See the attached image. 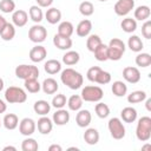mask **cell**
<instances>
[{
    "mask_svg": "<svg viewBox=\"0 0 151 151\" xmlns=\"http://www.w3.org/2000/svg\"><path fill=\"white\" fill-rule=\"evenodd\" d=\"M60 80L64 85H66L71 90L80 88L84 83V78H83L81 73H79L78 71H76L73 68H65L61 72Z\"/></svg>",
    "mask_w": 151,
    "mask_h": 151,
    "instance_id": "cell-1",
    "label": "cell"
},
{
    "mask_svg": "<svg viewBox=\"0 0 151 151\" xmlns=\"http://www.w3.org/2000/svg\"><path fill=\"white\" fill-rule=\"evenodd\" d=\"M125 44L123 40L118 39V38H113L110 40L109 45H107V55L110 60L117 61L120 60V58L123 57V54L125 53Z\"/></svg>",
    "mask_w": 151,
    "mask_h": 151,
    "instance_id": "cell-2",
    "label": "cell"
},
{
    "mask_svg": "<svg viewBox=\"0 0 151 151\" xmlns=\"http://www.w3.org/2000/svg\"><path fill=\"white\" fill-rule=\"evenodd\" d=\"M136 136L140 142H147L151 137V118L147 116L142 117L136 127Z\"/></svg>",
    "mask_w": 151,
    "mask_h": 151,
    "instance_id": "cell-3",
    "label": "cell"
},
{
    "mask_svg": "<svg viewBox=\"0 0 151 151\" xmlns=\"http://www.w3.org/2000/svg\"><path fill=\"white\" fill-rule=\"evenodd\" d=\"M5 99L9 104H21L27 100L26 92L17 86H9L5 91Z\"/></svg>",
    "mask_w": 151,
    "mask_h": 151,
    "instance_id": "cell-4",
    "label": "cell"
},
{
    "mask_svg": "<svg viewBox=\"0 0 151 151\" xmlns=\"http://www.w3.org/2000/svg\"><path fill=\"white\" fill-rule=\"evenodd\" d=\"M83 100L85 101H90V103H96V101H100L104 97V92L99 86H85L81 90V96Z\"/></svg>",
    "mask_w": 151,
    "mask_h": 151,
    "instance_id": "cell-5",
    "label": "cell"
},
{
    "mask_svg": "<svg viewBox=\"0 0 151 151\" xmlns=\"http://www.w3.org/2000/svg\"><path fill=\"white\" fill-rule=\"evenodd\" d=\"M15 76L19 79H31V78H37L39 77V68L34 65H19L15 67Z\"/></svg>",
    "mask_w": 151,
    "mask_h": 151,
    "instance_id": "cell-6",
    "label": "cell"
},
{
    "mask_svg": "<svg viewBox=\"0 0 151 151\" xmlns=\"http://www.w3.org/2000/svg\"><path fill=\"white\" fill-rule=\"evenodd\" d=\"M107 127H109V131H110L112 138L119 140L125 137V126L123 125V123L119 118H116V117L111 118L107 123Z\"/></svg>",
    "mask_w": 151,
    "mask_h": 151,
    "instance_id": "cell-7",
    "label": "cell"
},
{
    "mask_svg": "<svg viewBox=\"0 0 151 151\" xmlns=\"http://www.w3.org/2000/svg\"><path fill=\"white\" fill-rule=\"evenodd\" d=\"M28 38L32 42H35V44L42 42L47 38V29L41 25H38V24L33 25L28 29Z\"/></svg>",
    "mask_w": 151,
    "mask_h": 151,
    "instance_id": "cell-8",
    "label": "cell"
},
{
    "mask_svg": "<svg viewBox=\"0 0 151 151\" xmlns=\"http://www.w3.org/2000/svg\"><path fill=\"white\" fill-rule=\"evenodd\" d=\"M134 7V0H118L114 4V13L119 17L129 14Z\"/></svg>",
    "mask_w": 151,
    "mask_h": 151,
    "instance_id": "cell-9",
    "label": "cell"
},
{
    "mask_svg": "<svg viewBox=\"0 0 151 151\" xmlns=\"http://www.w3.org/2000/svg\"><path fill=\"white\" fill-rule=\"evenodd\" d=\"M35 129H37V124L32 118H24L19 123V132L22 136L29 137L31 134L34 133Z\"/></svg>",
    "mask_w": 151,
    "mask_h": 151,
    "instance_id": "cell-10",
    "label": "cell"
},
{
    "mask_svg": "<svg viewBox=\"0 0 151 151\" xmlns=\"http://www.w3.org/2000/svg\"><path fill=\"white\" fill-rule=\"evenodd\" d=\"M123 78L130 84H137L140 80V72L137 67L127 66L123 70Z\"/></svg>",
    "mask_w": 151,
    "mask_h": 151,
    "instance_id": "cell-11",
    "label": "cell"
},
{
    "mask_svg": "<svg viewBox=\"0 0 151 151\" xmlns=\"http://www.w3.org/2000/svg\"><path fill=\"white\" fill-rule=\"evenodd\" d=\"M46 55H47V51L41 45H37L33 48H31V51H29V59L33 63H40V61H42L46 58Z\"/></svg>",
    "mask_w": 151,
    "mask_h": 151,
    "instance_id": "cell-12",
    "label": "cell"
},
{
    "mask_svg": "<svg viewBox=\"0 0 151 151\" xmlns=\"http://www.w3.org/2000/svg\"><path fill=\"white\" fill-rule=\"evenodd\" d=\"M91 113L88 110H79L76 116V123L79 127H87L91 123Z\"/></svg>",
    "mask_w": 151,
    "mask_h": 151,
    "instance_id": "cell-13",
    "label": "cell"
},
{
    "mask_svg": "<svg viewBox=\"0 0 151 151\" xmlns=\"http://www.w3.org/2000/svg\"><path fill=\"white\" fill-rule=\"evenodd\" d=\"M12 21H13V25L18 27H22L28 21V14L24 9H17L12 14Z\"/></svg>",
    "mask_w": 151,
    "mask_h": 151,
    "instance_id": "cell-14",
    "label": "cell"
},
{
    "mask_svg": "<svg viewBox=\"0 0 151 151\" xmlns=\"http://www.w3.org/2000/svg\"><path fill=\"white\" fill-rule=\"evenodd\" d=\"M37 126H38V131L41 134H48L52 131V129H53V122L48 117L42 116L41 118L38 119Z\"/></svg>",
    "mask_w": 151,
    "mask_h": 151,
    "instance_id": "cell-15",
    "label": "cell"
},
{
    "mask_svg": "<svg viewBox=\"0 0 151 151\" xmlns=\"http://www.w3.org/2000/svg\"><path fill=\"white\" fill-rule=\"evenodd\" d=\"M53 44H54V46L57 48L66 51V50H70L72 47V39L63 37V35H59V34H55L53 37Z\"/></svg>",
    "mask_w": 151,
    "mask_h": 151,
    "instance_id": "cell-16",
    "label": "cell"
},
{
    "mask_svg": "<svg viewBox=\"0 0 151 151\" xmlns=\"http://www.w3.org/2000/svg\"><path fill=\"white\" fill-rule=\"evenodd\" d=\"M52 120L55 125H60V126L65 125L70 120V113H68V111H66L64 109H58V111H55V113H53Z\"/></svg>",
    "mask_w": 151,
    "mask_h": 151,
    "instance_id": "cell-17",
    "label": "cell"
},
{
    "mask_svg": "<svg viewBox=\"0 0 151 151\" xmlns=\"http://www.w3.org/2000/svg\"><path fill=\"white\" fill-rule=\"evenodd\" d=\"M91 29H92V22L88 19H84L78 24V26L76 28V33H77L78 37L85 38L90 34Z\"/></svg>",
    "mask_w": 151,
    "mask_h": 151,
    "instance_id": "cell-18",
    "label": "cell"
},
{
    "mask_svg": "<svg viewBox=\"0 0 151 151\" xmlns=\"http://www.w3.org/2000/svg\"><path fill=\"white\" fill-rule=\"evenodd\" d=\"M41 88H42L44 93H46V94H54L58 91L59 85H58V83H57L55 79H53V78H46L42 81V84H41Z\"/></svg>",
    "mask_w": 151,
    "mask_h": 151,
    "instance_id": "cell-19",
    "label": "cell"
},
{
    "mask_svg": "<svg viewBox=\"0 0 151 151\" xmlns=\"http://www.w3.org/2000/svg\"><path fill=\"white\" fill-rule=\"evenodd\" d=\"M84 140L88 145H96L99 142V132L94 127H90L84 132Z\"/></svg>",
    "mask_w": 151,
    "mask_h": 151,
    "instance_id": "cell-20",
    "label": "cell"
},
{
    "mask_svg": "<svg viewBox=\"0 0 151 151\" xmlns=\"http://www.w3.org/2000/svg\"><path fill=\"white\" fill-rule=\"evenodd\" d=\"M2 124L7 130H14L19 125V118L14 113H7L2 119Z\"/></svg>",
    "mask_w": 151,
    "mask_h": 151,
    "instance_id": "cell-21",
    "label": "cell"
},
{
    "mask_svg": "<svg viewBox=\"0 0 151 151\" xmlns=\"http://www.w3.org/2000/svg\"><path fill=\"white\" fill-rule=\"evenodd\" d=\"M45 18H46L47 22H50L51 25H54V24H57V22L60 21V19H61V12L58 8H55V7H51V8H48L46 11Z\"/></svg>",
    "mask_w": 151,
    "mask_h": 151,
    "instance_id": "cell-22",
    "label": "cell"
},
{
    "mask_svg": "<svg viewBox=\"0 0 151 151\" xmlns=\"http://www.w3.org/2000/svg\"><path fill=\"white\" fill-rule=\"evenodd\" d=\"M44 70L48 74H57L61 70V63L58 61V60H55V59H50V60H47L45 63Z\"/></svg>",
    "mask_w": 151,
    "mask_h": 151,
    "instance_id": "cell-23",
    "label": "cell"
},
{
    "mask_svg": "<svg viewBox=\"0 0 151 151\" xmlns=\"http://www.w3.org/2000/svg\"><path fill=\"white\" fill-rule=\"evenodd\" d=\"M73 32H74V27H73L72 22H70V21H63L58 26V34L59 35H63V37H66V38H71Z\"/></svg>",
    "mask_w": 151,
    "mask_h": 151,
    "instance_id": "cell-24",
    "label": "cell"
},
{
    "mask_svg": "<svg viewBox=\"0 0 151 151\" xmlns=\"http://www.w3.org/2000/svg\"><path fill=\"white\" fill-rule=\"evenodd\" d=\"M120 117L125 123H133L137 119V111L131 106L124 107L120 112Z\"/></svg>",
    "mask_w": 151,
    "mask_h": 151,
    "instance_id": "cell-25",
    "label": "cell"
},
{
    "mask_svg": "<svg viewBox=\"0 0 151 151\" xmlns=\"http://www.w3.org/2000/svg\"><path fill=\"white\" fill-rule=\"evenodd\" d=\"M33 110L37 114H40V116H46L50 110H51V105L46 101V100H37L33 105Z\"/></svg>",
    "mask_w": 151,
    "mask_h": 151,
    "instance_id": "cell-26",
    "label": "cell"
},
{
    "mask_svg": "<svg viewBox=\"0 0 151 151\" xmlns=\"http://www.w3.org/2000/svg\"><path fill=\"white\" fill-rule=\"evenodd\" d=\"M80 59V55L78 52L76 51H67L64 55H63V63L67 66H72L76 65Z\"/></svg>",
    "mask_w": 151,
    "mask_h": 151,
    "instance_id": "cell-27",
    "label": "cell"
},
{
    "mask_svg": "<svg viewBox=\"0 0 151 151\" xmlns=\"http://www.w3.org/2000/svg\"><path fill=\"white\" fill-rule=\"evenodd\" d=\"M151 14V11H150V7L149 6H138L136 9H134V19L137 20H140V21H144V20H147Z\"/></svg>",
    "mask_w": 151,
    "mask_h": 151,
    "instance_id": "cell-28",
    "label": "cell"
},
{
    "mask_svg": "<svg viewBox=\"0 0 151 151\" xmlns=\"http://www.w3.org/2000/svg\"><path fill=\"white\" fill-rule=\"evenodd\" d=\"M127 46L132 52H140L143 50V41L138 35H131L127 40Z\"/></svg>",
    "mask_w": 151,
    "mask_h": 151,
    "instance_id": "cell-29",
    "label": "cell"
},
{
    "mask_svg": "<svg viewBox=\"0 0 151 151\" xmlns=\"http://www.w3.org/2000/svg\"><path fill=\"white\" fill-rule=\"evenodd\" d=\"M112 93L116 96V97H124L127 92V86L124 81H120V80H117L112 84Z\"/></svg>",
    "mask_w": 151,
    "mask_h": 151,
    "instance_id": "cell-30",
    "label": "cell"
},
{
    "mask_svg": "<svg viewBox=\"0 0 151 151\" xmlns=\"http://www.w3.org/2000/svg\"><path fill=\"white\" fill-rule=\"evenodd\" d=\"M14 35H15V28H14V25L7 22L6 26L4 27V29L0 32V37H1V39L5 40V41H9V40H12V39L14 38Z\"/></svg>",
    "mask_w": 151,
    "mask_h": 151,
    "instance_id": "cell-31",
    "label": "cell"
},
{
    "mask_svg": "<svg viewBox=\"0 0 151 151\" xmlns=\"http://www.w3.org/2000/svg\"><path fill=\"white\" fill-rule=\"evenodd\" d=\"M67 106L71 111H79L83 106V98L78 94H73L67 100Z\"/></svg>",
    "mask_w": 151,
    "mask_h": 151,
    "instance_id": "cell-32",
    "label": "cell"
},
{
    "mask_svg": "<svg viewBox=\"0 0 151 151\" xmlns=\"http://www.w3.org/2000/svg\"><path fill=\"white\" fill-rule=\"evenodd\" d=\"M94 58L98 60V61H106L109 60V55H107V45L105 44H100L94 51Z\"/></svg>",
    "mask_w": 151,
    "mask_h": 151,
    "instance_id": "cell-33",
    "label": "cell"
},
{
    "mask_svg": "<svg viewBox=\"0 0 151 151\" xmlns=\"http://www.w3.org/2000/svg\"><path fill=\"white\" fill-rule=\"evenodd\" d=\"M120 26L125 33H132L137 29V21L136 19H132V18H125L123 19Z\"/></svg>",
    "mask_w": 151,
    "mask_h": 151,
    "instance_id": "cell-34",
    "label": "cell"
},
{
    "mask_svg": "<svg viewBox=\"0 0 151 151\" xmlns=\"http://www.w3.org/2000/svg\"><path fill=\"white\" fill-rule=\"evenodd\" d=\"M25 88L29 92V93H38L41 88V84H39L37 78H31V79H26L25 80Z\"/></svg>",
    "mask_w": 151,
    "mask_h": 151,
    "instance_id": "cell-35",
    "label": "cell"
},
{
    "mask_svg": "<svg viewBox=\"0 0 151 151\" xmlns=\"http://www.w3.org/2000/svg\"><path fill=\"white\" fill-rule=\"evenodd\" d=\"M28 14H29V18L32 19V21H34L35 24H39V22L42 20V18H44V14H42L41 7L35 6V5L29 7Z\"/></svg>",
    "mask_w": 151,
    "mask_h": 151,
    "instance_id": "cell-36",
    "label": "cell"
},
{
    "mask_svg": "<svg viewBox=\"0 0 151 151\" xmlns=\"http://www.w3.org/2000/svg\"><path fill=\"white\" fill-rule=\"evenodd\" d=\"M146 99V93L144 91H133L127 96V101L130 104H138Z\"/></svg>",
    "mask_w": 151,
    "mask_h": 151,
    "instance_id": "cell-37",
    "label": "cell"
},
{
    "mask_svg": "<svg viewBox=\"0 0 151 151\" xmlns=\"http://www.w3.org/2000/svg\"><path fill=\"white\" fill-rule=\"evenodd\" d=\"M100 44H101V39H100V37L97 35V34H91V35L87 38V40H86V47H87V50L91 51V52H93Z\"/></svg>",
    "mask_w": 151,
    "mask_h": 151,
    "instance_id": "cell-38",
    "label": "cell"
},
{
    "mask_svg": "<svg viewBox=\"0 0 151 151\" xmlns=\"http://www.w3.org/2000/svg\"><path fill=\"white\" fill-rule=\"evenodd\" d=\"M136 65L139 67H149L151 65V55L149 53H139L136 57Z\"/></svg>",
    "mask_w": 151,
    "mask_h": 151,
    "instance_id": "cell-39",
    "label": "cell"
},
{
    "mask_svg": "<svg viewBox=\"0 0 151 151\" xmlns=\"http://www.w3.org/2000/svg\"><path fill=\"white\" fill-rule=\"evenodd\" d=\"M38 147H39V145L37 143V140L33 138H29V137L24 139L21 143V150L22 151H37Z\"/></svg>",
    "mask_w": 151,
    "mask_h": 151,
    "instance_id": "cell-40",
    "label": "cell"
},
{
    "mask_svg": "<svg viewBox=\"0 0 151 151\" xmlns=\"http://www.w3.org/2000/svg\"><path fill=\"white\" fill-rule=\"evenodd\" d=\"M79 12L84 15V17H90L93 14L94 12V6L92 2L90 1H83L80 5H79Z\"/></svg>",
    "mask_w": 151,
    "mask_h": 151,
    "instance_id": "cell-41",
    "label": "cell"
},
{
    "mask_svg": "<svg viewBox=\"0 0 151 151\" xmlns=\"http://www.w3.org/2000/svg\"><path fill=\"white\" fill-rule=\"evenodd\" d=\"M111 81V74L104 70H100L94 79V83H98L100 85H105V84H109Z\"/></svg>",
    "mask_w": 151,
    "mask_h": 151,
    "instance_id": "cell-42",
    "label": "cell"
},
{
    "mask_svg": "<svg viewBox=\"0 0 151 151\" xmlns=\"http://www.w3.org/2000/svg\"><path fill=\"white\" fill-rule=\"evenodd\" d=\"M94 110H96L97 116H98L99 118H103V119L106 118V117L110 114V107H109L106 104H104V103H98V104L96 105Z\"/></svg>",
    "mask_w": 151,
    "mask_h": 151,
    "instance_id": "cell-43",
    "label": "cell"
},
{
    "mask_svg": "<svg viewBox=\"0 0 151 151\" xmlns=\"http://www.w3.org/2000/svg\"><path fill=\"white\" fill-rule=\"evenodd\" d=\"M15 9V2L13 0H1L0 1V11L2 13H12Z\"/></svg>",
    "mask_w": 151,
    "mask_h": 151,
    "instance_id": "cell-44",
    "label": "cell"
},
{
    "mask_svg": "<svg viewBox=\"0 0 151 151\" xmlns=\"http://www.w3.org/2000/svg\"><path fill=\"white\" fill-rule=\"evenodd\" d=\"M67 103V99L65 97V94H55L52 99V106L55 109H63Z\"/></svg>",
    "mask_w": 151,
    "mask_h": 151,
    "instance_id": "cell-45",
    "label": "cell"
},
{
    "mask_svg": "<svg viewBox=\"0 0 151 151\" xmlns=\"http://www.w3.org/2000/svg\"><path fill=\"white\" fill-rule=\"evenodd\" d=\"M142 34L145 39H151V21L146 20L142 26Z\"/></svg>",
    "mask_w": 151,
    "mask_h": 151,
    "instance_id": "cell-46",
    "label": "cell"
},
{
    "mask_svg": "<svg viewBox=\"0 0 151 151\" xmlns=\"http://www.w3.org/2000/svg\"><path fill=\"white\" fill-rule=\"evenodd\" d=\"M100 70H101V68H100L99 66H92V67H90L88 71H87V73H86L87 79H88L90 81H93V83H94V79H96V77H97V74H98V72H99Z\"/></svg>",
    "mask_w": 151,
    "mask_h": 151,
    "instance_id": "cell-47",
    "label": "cell"
},
{
    "mask_svg": "<svg viewBox=\"0 0 151 151\" xmlns=\"http://www.w3.org/2000/svg\"><path fill=\"white\" fill-rule=\"evenodd\" d=\"M39 7H48L52 5L53 0H37Z\"/></svg>",
    "mask_w": 151,
    "mask_h": 151,
    "instance_id": "cell-48",
    "label": "cell"
},
{
    "mask_svg": "<svg viewBox=\"0 0 151 151\" xmlns=\"http://www.w3.org/2000/svg\"><path fill=\"white\" fill-rule=\"evenodd\" d=\"M63 147L60 145H57V144H52L50 147H48V151H61Z\"/></svg>",
    "mask_w": 151,
    "mask_h": 151,
    "instance_id": "cell-49",
    "label": "cell"
},
{
    "mask_svg": "<svg viewBox=\"0 0 151 151\" xmlns=\"http://www.w3.org/2000/svg\"><path fill=\"white\" fill-rule=\"evenodd\" d=\"M6 24H7V21H6V19L4 18V17H1L0 15V32L4 29V27L6 26Z\"/></svg>",
    "mask_w": 151,
    "mask_h": 151,
    "instance_id": "cell-50",
    "label": "cell"
},
{
    "mask_svg": "<svg viewBox=\"0 0 151 151\" xmlns=\"http://www.w3.org/2000/svg\"><path fill=\"white\" fill-rule=\"evenodd\" d=\"M6 109H7V106H6L5 101L0 99V113H4V112L6 111Z\"/></svg>",
    "mask_w": 151,
    "mask_h": 151,
    "instance_id": "cell-51",
    "label": "cell"
},
{
    "mask_svg": "<svg viewBox=\"0 0 151 151\" xmlns=\"http://www.w3.org/2000/svg\"><path fill=\"white\" fill-rule=\"evenodd\" d=\"M145 106H146V110H147V111H151V99H150V98L146 99V104H145Z\"/></svg>",
    "mask_w": 151,
    "mask_h": 151,
    "instance_id": "cell-52",
    "label": "cell"
},
{
    "mask_svg": "<svg viewBox=\"0 0 151 151\" xmlns=\"http://www.w3.org/2000/svg\"><path fill=\"white\" fill-rule=\"evenodd\" d=\"M4 151H7V150H12V151H15L17 150V147H14V146H11V145H8V146H5L4 149H2Z\"/></svg>",
    "mask_w": 151,
    "mask_h": 151,
    "instance_id": "cell-53",
    "label": "cell"
},
{
    "mask_svg": "<svg viewBox=\"0 0 151 151\" xmlns=\"http://www.w3.org/2000/svg\"><path fill=\"white\" fill-rule=\"evenodd\" d=\"M2 88H4V80L0 78V91H1Z\"/></svg>",
    "mask_w": 151,
    "mask_h": 151,
    "instance_id": "cell-54",
    "label": "cell"
},
{
    "mask_svg": "<svg viewBox=\"0 0 151 151\" xmlns=\"http://www.w3.org/2000/svg\"><path fill=\"white\" fill-rule=\"evenodd\" d=\"M99 1H103V2H104V1H106V0H99Z\"/></svg>",
    "mask_w": 151,
    "mask_h": 151,
    "instance_id": "cell-55",
    "label": "cell"
},
{
    "mask_svg": "<svg viewBox=\"0 0 151 151\" xmlns=\"http://www.w3.org/2000/svg\"><path fill=\"white\" fill-rule=\"evenodd\" d=\"M0 127H1V120H0Z\"/></svg>",
    "mask_w": 151,
    "mask_h": 151,
    "instance_id": "cell-56",
    "label": "cell"
}]
</instances>
